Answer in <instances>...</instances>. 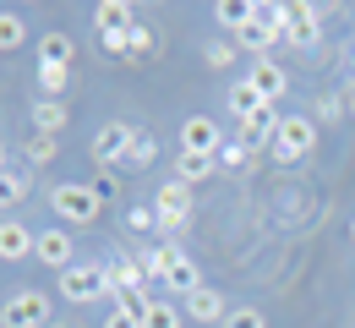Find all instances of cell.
Segmentation results:
<instances>
[{
  "label": "cell",
  "instance_id": "10",
  "mask_svg": "<svg viewBox=\"0 0 355 328\" xmlns=\"http://www.w3.org/2000/svg\"><path fill=\"white\" fill-rule=\"evenodd\" d=\"M55 295H66V301H98L104 295V263H71L66 274H60V290Z\"/></svg>",
  "mask_w": 355,
  "mask_h": 328
},
{
  "label": "cell",
  "instance_id": "37",
  "mask_svg": "<svg viewBox=\"0 0 355 328\" xmlns=\"http://www.w3.org/2000/svg\"><path fill=\"white\" fill-rule=\"evenodd\" d=\"M0 170H6V142H0Z\"/></svg>",
  "mask_w": 355,
  "mask_h": 328
},
{
  "label": "cell",
  "instance_id": "13",
  "mask_svg": "<svg viewBox=\"0 0 355 328\" xmlns=\"http://www.w3.org/2000/svg\"><path fill=\"white\" fill-rule=\"evenodd\" d=\"M142 268H137V257H126V252H115V257H110V263H104V295H110V301H121V295H126V290H142Z\"/></svg>",
  "mask_w": 355,
  "mask_h": 328
},
{
  "label": "cell",
  "instance_id": "18",
  "mask_svg": "<svg viewBox=\"0 0 355 328\" xmlns=\"http://www.w3.org/2000/svg\"><path fill=\"white\" fill-rule=\"evenodd\" d=\"M224 104H230V115H235V121H252V115L263 110V94H257L246 77H235V83L224 88Z\"/></svg>",
  "mask_w": 355,
  "mask_h": 328
},
{
  "label": "cell",
  "instance_id": "19",
  "mask_svg": "<svg viewBox=\"0 0 355 328\" xmlns=\"http://www.w3.org/2000/svg\"><path fill=\"white\" fill-rule=\"evenodd\" d=\"M66 121H71V115H66V104H60V98H39V104H33V132L60 137V132H66Z\"/></svg>",
  "mask_w": 355,
  "mask_h": 328
},
{
  "label": "cell",
  "instance_id": "12",
  "mask_svg": "<svg viewBox=\"0 0 355 328\" xmlns=\"http://www.w3.org/2000/svg\"><path fill=\"white\" fill-rule=\"evenodd\" d=\"M284 44V28H273V22H257L252 11H246V22L235 28V49H246V55H257V60H268L273 49Z\"/></svg>",
  "mask_w": 355,
  "mask_h": 328
},
{
  "label": "cell",
  "instance_id": "7",
  "mask_svg": "<svg viewBox=\"0 0 355 328\" xmlns=\"http://www.w3.org/2000/svg\"><path fill=\"white\" fill-rule=\"evenodd\" d=\"M142 126H132V121H104L98 132H93V164H126V153H132V142Z\"/></svg>",
  "mask_w": 355,
  "mask_h": 328
},
{
  "label": "cell",
  "instance_id": "3",
  "mask_svg": "<svg viewBox=\"0 0 355 328\" xmlns=\"http://www.w3.org/2000/svg\"><path fill=\"white\" fill-rule=\"evenodd\" d=\"M279 17H284V44L306 49V55L322 44V11L317 6H306V0H279Z\"/></svg>",
  "mask_w": 355,
  "mask_h": 328
},
{
  "label": "cell",
  "instance_id": "27",
  "mask_svg": "<svg viewBox=\"0 0 355 328\" xmlns=\"http://www.w3.org/2000/svg\"><path fill=\"white\" fill-rule=\"evenodd\" d=\"M235 55H241L235 39H208V44H202V60H208L214 71H230V66H235Z\"/></svg>",
  "mask_w": 355,
  "mask_h": 328
},
{
  "label": "cell",
  "instance_id": "17",
  "mask_svg": "<svg viewBox=\"0 0 355 328\" xmlns=\"http://www.w3.org/2000/svg\"><path fill=\"white\" fill-rule=\"evenodd\" d=\"M33 241H39V235L28 230L22 219H0V263H22V257H33Z\"/></svg>",
  "mask_w": 355,
  "mask_h": 328
},
{
  "label": "cell",
  "instance_id": "15",
  "mask_svg": "<svg viewBox=\"0 0 355 328\" xmlns=\"http://www.w3.org/2000/svg\"><path fill=\"white\" fill-rule=\"evenodd\" d=\"M279 121H284V115H279V104H263L252 121H241V142H246L252 153H257V148H273V137H279Z\"/></svg>",
  "mask_w": 355,
  "mask_h": 328
},
{
  "label": "cell",
  "instance_id": "28",
  "mask_svg": "<svg viewBox=\"0 0 355 328\" xmlns=\"http://www.w3.org/2000/svg\"><path fill=\"white\" fill-rule=\"evenodd\" d=\"M28 44V22L17 11H0V49H22Z\"/></svg>",
  "mask_w": 355,
  "mask_h": 328
},
{
  "label": "cell",
  "instance_id": "33",
  "mask_svg": "<svg viewBox=\"0 0 355 328\" xmlns=\"http://www.w3.org/2000/svg\"><path fill=\"white\" fill-rule=\"evenodd\" d=\"M246 153H252V148H246L241 137L224 142V148H219V170H241V164H246Z\"/></svg>",
  "mask_w": 355,
  "mask_h": 328
},
{
  "label": "cell",
  "instance_id": "26",
  "mask_svg": "<svg viewBox=\"0 0 355 328\" xmlns=\"http://www.w3.org/2000/svg\"><path fill=\"white\" fill-rule=\"evenodd\" d=\"M22 153H28V164H55V153H60V137H44V132H33V137L22 142Z\"/></svg>",
  "mask_w": 355,
  "mask_h": 328
},
{
  "label": "cell",
  "instance_id": "20",
  "mask_svg": "<svg viewBox=\"0 0 355 328\" xmlns=\"http://www.w3.org/2000/svg\"><path fill=\"white\" fill-rule=\"evenodd\" d=\"M208 175H219V159H202V153H180L175 159V181H186V187L208 181Z\"/></svg>",
  "mask_w": 355,
  "mask_h": 328
},
{
  "label": "cell",
  "instance_id": "36",
  "mask_svg": "<svg viewBox=\"0 0 355 328\" xmlns=\"http://www.w3.org/2000/svg\"><path fill=\"white\" fill-rule=\"evenodd\" d=\"M345 110H350V121H355V77H350V94H345Z\"/></svg>",
  "mask_w": 355,
  "mask_h": 328
},
{
  "label": "cell",
  "instance_id": "1",
  "mask_svg": "<svg viewBox=\"0 0 355 328\" xmlns=\"http://www.w3.org/2000/svg\"><path fill=\"white\" fill-rule=\"evenodd\" d=\"M49 208L60 214V225H93L104 214V191L88 181H60V187H49Z\"/></svg>",
  "mask_w": 355,
  "mask_h": 328
},
{
  "label": "cell",
  "instance_id": "22",
  "mask_svg": "<svg viewBox=\"0 0 355 328\" xmlns=\"http://www.w3.org/2000/svg\"><path fill=\"white\" fill-rule=\"evenodd\" d=\"M153 49H159V33H153L148 22H137L132 33H126V60H148Z\"/></svg>",
  "mask_w": 355,
  "mask_h": 328
},
{
  "label": "cell",
  "instance_id": "6",
  "mask_svg": "<svg viewBox=\"0 0 355 328\" xmlns=\"http://www.w3.org/2000/svg\"><path fill=\"white\" fill-rule=\"evenodd\" d=\"M153 257H159V279L170 284L180 301H186L191 290H202V274H197V263L180 252V241H164V246H153Z\"/></svg>",
  "mask_w": 355,
  "mask_h": 328
},
{
  "label": "cell",
  "instance_id": "34",
  "mask_svg": "<svg viewBox=\"0 0 355 328\" xmlns=\"http://www.w3.org/2000/svg\"><path fill=\"white\" fill-rule=\"evenodd\" d=\"M339 115H350L339 94H322V98H317V121H339Z\"/></svg>",
  "mask_w": 355,
  "mask_h": 328
},
{
  "label": "cell",
  "instance_id": "31",
  "mask_svg": "<svg viewBox=\"0 0 355 328\" xmlns=\"http://www.w3.org/2000/svg\"><path fill=\"white\" fill-rule=\"evenodd\" d=\"M126 230H132V235L159 230V208H126Z\"/></svg>",
  "mask_w": 355,
  "mask_h": 328
},
{
  "label": "cell",
  "instance_id": "2",
  "mask_svg": "<svg viewBox=\"0 0 355 328\" xmlns=\"http://www.w3.org/2000/svg\"><path fill=\"white\" fill-rule=\"evenodd\" d=\"M49 323H55L49 290H17V295H6V307H0V328H49Z\"/></svg>",
  "mask_w": 355,
  "mask_h": 328
},
{
  "label": "cell",
  "instance_id": "8",
  "mask_svg": "<svg viewBox=\"0 0 355 328\" xmlns=\"http://www.w3.org/2000/svg\"><path fill=\"white\" fill-rule=\"evenodd\" d=\"M153 208H159V230L180 235L191 225V187H186V181H164L159 197H153Z\"/></svg>",
  "mask_w": 355,
  "mask_h": 328
},
{
  "label": "cell",
  "instance_id": "30",
  "mask_svg": "<svg viewBox=\"0 0 355 328\" xmlns=\"http://www.w3.org/2000/svg\"><path fill=\"white\" fill-rule=\"evenodd\" d=\"M224 328H268V318H263V307H230Z\"/></svg>",
  "mask_w": 355,
  "mask_h": 328
},
{
  "label": "cell",
  "instance_id": "24",
  "mask_svg": "<svg viewBox=\"0 0 355 328\" xmlns=\"http://www.w3.org/2000/svg\"><path fill=\"white\" fill-rule=\"evenodd\" d=\"M153 159H159V142L148 137V132H137V142H132V153H126V164H121V170H137V175H142Z\"/></svg>",
  "mask_w": 355,
  "mask_h": 328
},
{
  "label": "cell",
  "instance_id": "21",
  "mask_svg": "<svg viewBox=\"0 0 355 328\" xmlns=\"http://www.w3.org/2000/svg\"><path fill=\"white\" fill-rule=\"evenodd\" d=\"M39 66H71V39L66 33H39Z\"/></svg>",
  "mask_w": 355,
  "mask_h": 328
},
{
  "label": "cell",
  "instance_id": "4",
  "mask_svg": "<svg viewBox=\"0 0 355 328\" xmlns=\"http://www.w3.org/2000/svg\"><path fill=\"white\" fill-rule=\"evenodd\" d=\"M137 28V11L126 0H104V6H93V33H98V44L110 49V55H126V33Z\"/></svg>",
  "mask_w": 355,
  "mask_h": 328
},
{
  "label": "cell",
  "instance_id": "25",
  "mask_svg": "<svg viewBox=\"0 0 355 328\" xmlns=\"http://www.w3.org/2000/svg\"><path fill=\"white\" fill-rule=\"evenodd\" d=\"M33 77H39V94H44V98H60V94H66V83H71V66H39Z\"/></svg>",
  "mask_w": 355,
  "mask_h": 328
},
{
  "label": "cell",
  "instance_id": "16",
  "mask_svg": "<svg viewBox=\"0 0 355 328\" xmlns=\"http://www.w3.org/2000/svg\"><path fill=\"white\" fill-rule=\"evenodd\" d=\"M180 307H186V318H191V323H224V318H230V307H224V295L214 290V284L191 290V295H186Z\"/></svg>",
  "mask_w": 355,
  "mask_h": 328
},
{
  "label": "cell",
  "instance_id": "23",
  "mask_svg": "<svg viewBox=\"0 0 355 328\" xmlns=\"http://www.w3.org/2000/svg\"><path fill=\"white\" fill-rule=\"evenodd\" d=\"M28 187H33V181H28L22 170H0V208H17V202L28 197Z\"/></svg>",
  "mask_w": 355,
  "mask_h": 328
},
{
  "label": "cell",
  "instance_id": "11",
  "mask_svg": "<svg viewBox=\"0 0 355 328\" xmlns=\"http://www.w3.org/2000/svg\"><path fill=\"white\" fill-rule=\"evenodd\" d=\"M77 246H71V230L66 225H49V230H39V241H33V257L44 263V268H55V274H66L77 257H71Z\"/></svg>",
  "mask_w": 355,
  "mask_h": 328
},
{
  "label": "cell",
  "instance_id": "35",
  "mask_svg": "<svg viewBox=\"0 0 355 328\" xmlns=\"http://www.w3.org/2000/svg\"><path fill=\"white\" fill-rule=\"evenodd\" d=\"M104 328H142L132 318V312H121V307H110V318H104Z\"/></svg>",
  "mask_w": 355,
  "mask_h": 328
},
{
  "label": "cell",
  "instance_id": "9",
  "mask_svg": "<svg viewBox=\"0 0 355 328\" xmlns=\"http://www.w3.org/2000/svg\"><path fill=\"white\" fill-rule=\"evenodd\" d=\"M219 148H224V126L214 115H186V121H180V153L219 159Z\"/></svg>",
  "mask_w": 355,
  "mask_h": 328
},
{
  "label": "cell",
  "instance_id": "38",
  "mask_svg": "<svg viewBox=\"0 0 355 328\" xmlns=\"http://www.w3.org/2000/svg\"><path fill=\"white\" fill-rule=\"evenodd\" d=\"M350 71H355V44H350Z\"/></svg>",
  "mask_w": 355,
  "mask_h": 328
},
{
  "label": "cell",
  "instance_id": "5",
  "mask_svg": "<svg viewBox=\"0 0 355 328\" xmlns=\"http://www.w3.org/2000/svg\"><path fill=\"white\" fill-rule=\"evenodd\" d=\"M311 148H317V121L311 115H284L279 137H273V159L279 164H301V159H311Z\"/></svg>",
  "mask_w": 355,
  "mask_h": 328
},
{
  "label": "cell",
  "instance_id": "29",
  "mask_svg": "<svg viewBox=\"0 0 355 328\" xmlns=\"http://www.w3.org/2000/svg\"><path fill=\"white\" fill-rule=\"evenodd\" d=\"M142 328H180V307H175V301H164V295H159V301L148 307V318H142Z\"/></svg>",
  "mask_w": 355,
  "mask_h": 328
},
{
  "label": "cell",
  "instance_id": "14",
  "mask_svg": "<svg viewBox=\"0 0 355 328\" xmlns=\"http://www.w3.org/2000/svg\"><path fill=\"white\" fill-rule=\"evenodd\" d=\"M246 83L263 94V104H279V98L290 94V71H284V66H273V60H252Z\"/></svg>",
  "mask_w": 355,
  "mask_h": 328
},
{
  "label": "cell",
  "instance_id": "32",
  "mask_svg": "<svg viewBox=\"0 0 355 328\" xmlns=\"http://www.w3.org/2000/svg\"><path fill=\"white\" fill-rule=\"evenodd\" d=\"M214 17H219V28H230V33H235V28L246 22V6H235V0H219V6H214Z\"/></svg>",
  "mask_w": 355,
  "mask_h": 328
},
{
  "label": "cell",
  "instance_id": "39",
  "mask_svg": "<svg viewBox=\"0 0 355 328\" xmlns=\"http://www.w3.org/2000/svg\"><path fill=\"white\" fill-rule=\"evenodd\" d=\"M350 241H355V219H350Z\"/></svg>",
  "mask_w": 355,
  "mask_h": 328
}]
</instances>
